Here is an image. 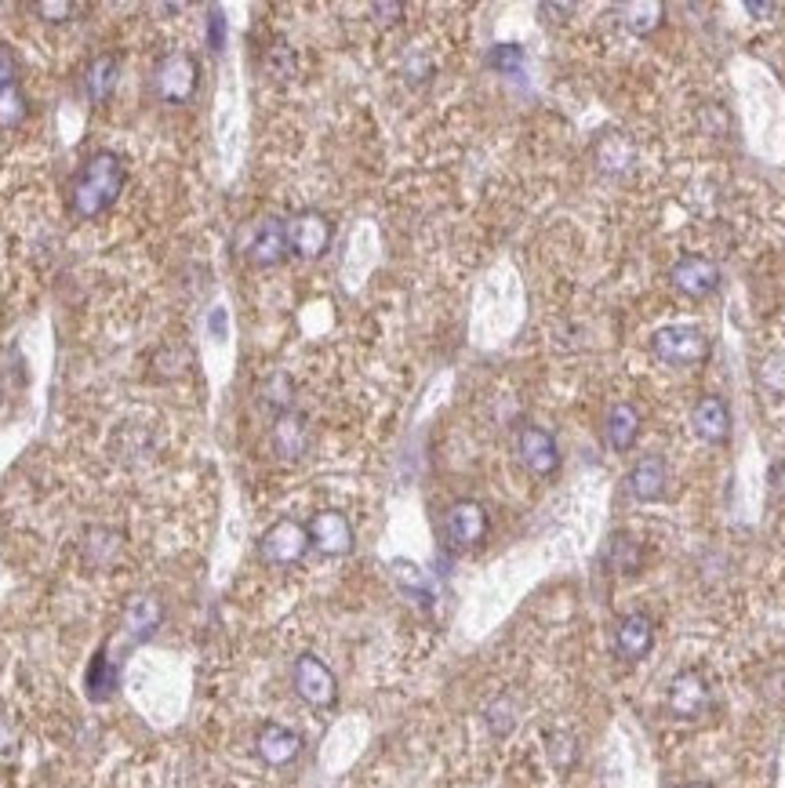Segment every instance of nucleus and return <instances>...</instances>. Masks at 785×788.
I'll return each instance as SVG.
<instances>
[{
    "instance_id": "nucleus-1",
    "label": "nucleus",
    "mask_w": 785,
    "mask_h": 788,
    "mask_svg": "<svg viewBox=\"0 0 785 788\" xmlns=\"http://www.w3.org/2000/svg\"><path fill=\"white\" fill-rule=\"evenodd\" d=\"M128 182V168L117 153H95L73 182V212L80 218H99L106 207L117 204Z\"/></svg>"
},
{
    "instance_id": "nucleus-2",
    "label": "nucleus",
    "mask_w": 785,
    "mask_h": 788,
    "mask_svg": "<svg viewBox=\"0 0 785 788\" xmlns=\"http://www.w3.org/2000/svg\"><path fill=\"white\" fill-rule=\"evenodd\" d=\"M651 353L669 367H702L709 361L713 342L706 331L695 328V323H669V328L655 331Z\"/></svg>"
},
{
    "instance_id": "nucleus-3",
    "label": "nucleus",
    "mask_w": 785,
    "mask_h": 788,
    "mask_svg": "<svg viewBox=\"0 0 785 788\" xmlns=\"http://www.w3.org/2000/svg\"><path fill=\"white\" fill-rule=\"evenodd\" d=\"M196 88H201V62H196L190 52H171L157 62L153 91H157L160 102L186 106V102L196 95Z\"/></svg>"
},
{
    "instance_id": "nucleus-4",
    "label": "nucleus",
    "mask_w": 785,
    "mask_h": 788,
    "mask_svg": "<svg viewBox=\"0 0 785 788\" xmlns=\"http://www.w3.org/2000/svg\"><path fill=\"white\" fill-rule=\"evenodd\" d=\"M516 458H521V466L531 472V477H538V480L557 477V469H560L557 439H553V433H546V429H538V425H521V429H516Z\"/></svg>"
},
{
    "instance_id": "nucleus-5",
    "label": "nucleus",
    "mask_w": 785,
    "mask_h": 788,
    "mask_svg": "<svg viewBox=\"0 0 785 788\" xmlns=\"http://www.w3.org/2000/svg\"><path fill=\"white\" fill-rule=\"evenodd\" d=\"M259 552L265 563L292 567L309 552V530L298 519H276V524L259 538Z\"/></svg>"
},
{
    "instance_id": "nucleus-6",
    "label": "nucleus",
    "mask_w": 785,
    "mask_h": 788,
    "mask_svg": "<svg viewBox=\"0 0 785 788\" xmlns=\"http://www.w3.org/2000/svg\"><path fill=\"white\" fill-rule=\"evenodd\" d=\"M295 690L314 709H331L339 701V679L317 654H303L295 662Z\"/></svg>"
},
{
    "instance_id": "nucleus-7",
    "label": "nucleus",
    "mask_w": 785,
    "mask_h": 788,
    "mask_svg": "<svg viewBox=\"0 0 785 788\" xmlns=\"http://www.w3.org/2000/svg\"><path fill=\"white\" fill-rule=\"evenodd\" d=\"M331 218L320 212H298L287 218V243L298 259H320L331 248Z\"/></svg>"
},
{
    "instance_id": "nucleus-8",
    "label": "nucleus",
    "mask_w": 785,
    "mask_h": 788,
    "mask_svg": "<svg viewBox=\"0 0 785 788\" xmlns=\"http://www.w3.org/2000/svg\"><path fill=\"white\" fill-rule=\"evenodd\" d=\"M444 535L455 549L480 546L483 535H488V509L473 502V498H462L444 513Z\"/></svg>"
},
{
    "instance_id": "nucleus-9",
    "label": "nucleus",
    "mask_w": 785,
    "mask_h": 788,
    "mask_svg": "<svg viewBox=\"0 0 785 788\" xmlns=\"http://www.w3.org/2000/svg\"><path fill=\"white\" fill-rule=\"evenodd\" d=\"M669 281H673L676 292H684L687 298H709V295H717V287H720V270H717V262L702 259V254H684V259L673 262Z\"/></svg>"
},
{
    "instance_id": "nucleus-10",
    "label": "nucleus",
    "mask_w": 785,
    "mask_h": 788,
    "mask_svg": "<svg viewBox=\"0 0 785 788\" xmlns=\"http://www.w3.org/2000/svg\"><path fill=\"white\" fill-rule=\"evenodd\" d=\"M709 705H713V694H709L706 676L695 669L676 672L673 683H669V709H673V716H680V720H698Z\"/></svg>"
},
{
    "instance_id": "nucleus-11",
    "label": "nucleus",
    "mask_w": 785,
    "mask_h": 788,
    "mask_svg": "<svg viewBox=\"0 0 785 788\" xmlns=\"http://www.w3.org/2000/svg\"><path fill=\"white\" fill-rule=\"evenodd\" d=\"M306 530H309V546L320 549L325 556H345L353 549V524L339 509H320L306 524Z\"/></svg>"
},
{
    "instance_id": "nucleus-12",
    "label": "nucleus",
    "mask_w": 785,
    "mask_h": 788,
    "mask_svg": "<svg viewBox=\"0 0 785 788\" xmlns=\"http://www.w3.org/2000/svg\"><path fill=\"white\" fill-rule=\"evenodd\" d=\"M287 254H292L287 222H281V218H265L248 243V262L259 265V270H273V265H281L287 259Z\"/></svg>"
},
{
    "instance_id": "nucleus-13",
    "label": "nucleus",
    "mask_w": 785,
    "mask_h": 788,
    "mask_svg": "<svg viewBox=\"0 0 785 788\" xmlns=\"http://www.w3.org/2000/svg\"><path fill=\"white\" fill-rule=\"evenodd\" d=\"M691 433H695L702 444L720 447L731 436V411L720 397H702L695 408H691Z\"/></svg>"
},
{
    "instance_id": "nucleus-14",
    "label": "nucleus",
    "mask_w": 785,
    "mask_h": 788,
    "mask_svg": "<svg viewBox=\"0 0 785 788\" xmlns=\"http://www.w3.org/2000/svg\"><path fill=\"white\" fill-rule=\"evenodd\" d=\"M665 483H669V469H665V458L658 455L637 458L633 469L626 472V491L637 498V502H658V498L665 494Z\"/></svg>"
},
{
    "instance_id": "nucleus-15",
    "label": "nucleus",
    "mask_w": 785,
    "mask_h": 788,
    "mask_svg": "<svg viewBox=\"0 0 785 788\" xmlns=\"http://www.w3.org/2000/svg\"><path fill=\"white\" fill-rule=\"evenodd\" d=\"M615 647L626 662H640V658H648L651 647H655V625H651L648 614H640V610L626 614L615 629Z\"/></svg>"
},
{
    "instance_id": "nucleus-16",
    "label": "nucleus",
    "mask_w": 785,
    "mask_h": 788,
    "mask_svg": "<svg viewBox=\"0 0 785 788\" xmlns=\"http://www.w3.org/2000/svg\"><path fill=\"white\" fill-rule=\"evenodd\" d=\"M273 450H276V458H284V461H298L309 450V422H306V414H298V411H284V414H276V422H273Z\"/></svg>"
},
{
    "instance_id": "nucleus-17",
    "label": "nucleus",
    "mask_w": 785,
    "mask_h": 788,
    "mask_svg": "<svg viewBox=\"0 0 785 788\" xmlns=\"http://www.w3.org/2000/svg\"><path fill=\"white\" fill-rule=\"evenodd\" d=\"M255 749H259V756L270 763V767H287V763H295L298 752H303V738H298L292 727L265 723L259 730Z\"/></svg>"
},
{
    "instance_id": "nucleus-18",
    "label": "nucleus",
    "mask_w": 785,
    "mask_h": 788,
    "mask_svg": "<svg viewBox=\"0 0 785 788\" xmlns=\"http://www.w3.org/2000/svg\"><path fill=\"white\" fill-rule=\"evenodd\" d=\"M640 425H644V419L633 403H615L604 419V444L615 450V455H626V450L637 447Z\"/></svg>"
},
{
    "instance_id": "nucleus-19",
    "label": "nucleus",
    "mask_w": 785,
    "mask_h": 788,
    "mask_svg": "<svg viewBox=\"0 0 785 788\" xmlns=\"http://www.w3.org/2000/svg\"><path fill=\"white\" fill-rule=\"evenodd\" d=\"M633 160H637V149L622 132H604L596 142V164L600 171H607V175H622V171L633 168Z\"/></svg>"
},
{
    "instance_id": "nucleus-20",
    "label": "nucleus",
    "mask_w": 785,
    "mask_h": 788,
    "mask_svg": "<svg viewBox=\"0 0 785 788\" xmlns=\"http://www.w3.org/2000/svg\"><path fill=\"white\" fill-rule=\"evenodd\" d=\"M117 77H121V62L117 55H95L84 73V88H88V99L91 102H106L113 95V88H117Z\"/></svg>"
},
{
    "instance_id": "nucleus-21",
    "label": "nucleus",
    "mask_w": 785,
    "mask_h": 788,
    "mask_svg": "<svg viewBox=\"0 0 785 788\" xmlns=\"http://www.w3.org/2000/svg\"><path fill=\"white\" fill-rule=\"evenodd\" d=\"M121 549H124L121 530L91 527L88 535H84V560H88L91 567H110V563L121 556Z\"/></svg>"
},
{
    "instance_id": "nucleus-22",
    "label": "nucleus",
    "mask_w": 785,
    "mask_h": 788,
    "mask_svg": "<svg viewBox=\"0 0 785 788\" xmlns=\"http://www.w3.org/2000/svg\"><path fill=\"white\" fill-rule=\"evenodd\" d=\"M618 15H622V26H626L629 33H637V37H651V33L662 26L665 8L658 4V0H644V4H622Z\"/></svg>"
},
{
    "instance_id": "nucleus-23",
    "label": "nucleus",
    "mask_w": 785,
    "mask_h": 788,
    "mask_svg": "<svg viewBox=\"0 0 785 788\" xmlns=\"http://www.w3.org/2000/svg\"><path fill=\"white\" fill-rule=\"evenodd\" d=\"M160 618H164V610H160L157 599L143 596V599H135V604L128 607V614H124V632H128L132 640H146V636H153Z\"/></svg>"
},
{
    "instance_id": "nucleus-24",
    "label": "nucleus",
    "mask_w": 785,
    "mask_h": 788,
    "mask_svg": "<svg viewBox=\"0 0 785 788\" xmlns=\"http://www.w3.org/2000/svg\"><path fill=\"white\" fill-rule=\"evenodd\" d=\"M292 400H295V381L284 375V370H276V375L265 378L262 386V403L265 408H273L276 414L292 411Z\"/></svg>"
},
{
    "instance_id": "nucleus-25",
    "label": "nucleus",
    "mask_w": 785,
    "mask_h": 788,
    "mask_svg": "<svg viewBox=\"0 0 785 788\" xmlns=\"http://www.w3.org/2000/svg\"><path fill=\"white\" fill-rule=\"evenodd\" d=\"M113 687H117V672L110 669L106 654L99 651L95 662H91V669H88V694H91V701H106L113 694Z\"/></svg>"
},
{
    "instance_id": "nucleus-26",
    "label": "nucleus",
    "mask_w": 785,
    "mask_h": 788,
    "mask_svg": "<svg viewBox=\"0 0 785 788\" xmlns=\"http://www.w3.org/2000/svg\"><path fill=\"white\" fill-rule=\"evenodd\" d=\"M30 117V102L26 95L11 84V88H0V127L4 132H11V127H19L22 121Z\"/></svg>"
},
{
    "instance_id": "nucleus-27",
    "label": "nucleus",
    "mask_w": 785,
    "mask_h": 788,
    "mask_svg": "<svg viewBox=\"0 0 785 788\" xmlns=\"http://www.w3.org/2000/svg\"><path fill=\"white\" fill-rule=\"evenodd\" d=\"M488 66L502 77H521L524 73V48L521 44H494L488 52Z\"/></svg>"
},
{
    "instance_id": "nucleus-28",
    "label": "nucleus",
    "mask_w": 785,
    "mask_h": 788,
    "mask_svg": "<svg viewBox=\"0 0 785 788\" xmlns=\"http://www.w3.org/2000/svg\"><path fill=\"white\" fill-rule=\"evenodd\" d=\"M265 73L276 77V80H292L298 73V59H295V52H292V44H284V41H276L270 52H265Z\"/></svg>"
},
{
    "instance_id": "nucleus-29",
    "label": "nucleus",
    "mask_w": 785,
    "mask_h": 788,
    "mask_svg": "<svg viewBox=\"0 0 785 788\" xmlns=\"http://www.w3.org/2000/svg\"><path fill=\"white\" fill-rule=\"evenodd\" d=\"M611 563H615V571H622V574H637L640 546L629 535H615V541H611Z\"/></svg>"
},
{
    "instance_id": "nucleus-30",
    "label": "nucleus",
    "mask_w": 785,
    "mask_h": 788,
    "mask_svg": "<svg viewBox=\"0 0 785 788\" xmlns=\"http://www.w3.org/2000/svg\"><path fill=\"white\" fill-rule=\"evenodd\" d=\"M549 760H553V767L557 770H571L574 767V760H579V745H574V738L568 734V730H557V734H549Z\"/></svg>"
},
{
    "instance_id": "nucleus-31",
    "label": "nucleus",
    "mask_w": 785,
    "mask_h": 788,
    "mask_svg": "<svg viewBox=\"0 0 785 788\" xmlns=\"http://www.w3.org/2000/svg\"><path fill=\"white\" fill-rule=\"evenodd\" d=\"M33 11L48 22H69V19H77L84 8L73 4V0H41V4H33Z\"/></svg>"
},
{
    "instance_id": "nucleus-32",
    "label": "nucleus",
    "mask_w": 785,
    "mask_h": 788,
    "mask_svg": "<svg viewBox=\"0 0 785 788\" xmlns=\"http://www.w3.org/2000/svg\"><path fill=\"white\" fill-rule=\"evenodd\" d=\"M760 381L771 392H785V353H771L760 367Z\"/></svg>"
},
{
    "instance_id": "nucleus-33",
    "label": "nucleus",
    "mask_w": 785,
    "mask_h": 788,
    "mask_svg": "<svg viewBox=\"0 0 785 788\" xmlns=\"http://www.w3.org/2000/svg\"><path fill=\"white\" fill-rule=\"evenodd\" d=\"M488 723H491V730L494 734H510L513 730V723H516V709H513V701L510 698H499L488 709Z\"/></svg>"
},
{
    "instance_id": "nucleus-34",
    "label": "nucleus",
    "mask_w": 785,
    "mask_h": 788,
    "mask_svg": "<svg viewBox=\"0 0 785 788\" xmlns=\"http://www.w3.org/2000/svg\"><path fill=\"white\" fill-rule=\"evenodd\" d=\"M392 571H397V578L403 582V589H411V593H419L422 599L430 596V589H425V578H422V571L414 563H403V560H397L392 563Z\"/></svg>"
},
{
    "instance_id": "nucleus-35",
    "label": "nucleus",
    "mask_w": 785,
    "mask_h": 788,
    "mask_svg": "<svg viewBox=\"0 0 785 788\" xmlns=\"http://www.w3.org/2000/svg\"><path fill=\"white\" fill-rule=\"evenodd\" d=\"M207 48L223 52L226 48V19L218 8H207Z\"/></svg>"
},
{
    "instance_id": "nucleus-36",
    "label": "nucleus",
    "mask_w": 785,
    "mask_h": 788,
    "mask_svg": "<svg viewBox=\"0 0 785 788\" xmlns=\"http://www.w3.org/2000/svg\"><path fill=\"white\" fill-rule=\"evenodd\" d=\"M372 15L378 26H397L403 19V4H392V0H383V4H372Z\"/></svg>"
},
{
    "instance_id": "nucleus-37",
    "label": "nucleus",
    "mask_w": 785,
    "mask_h": 788,
    "mask_svg": "<svg viewBox=\"0 0 785 788\" xmlns=\"http://www.w3.org/2000/svg\"><path fill=\"white\" fill-rule=\"evenodd\" d=\"M15 73H19L15 55H11L8 44H0V88H11V84H15Z\"/></svg>"
},
{
    "instance_id": "nucleus-38",
    "label": "nucleus",
    "mask_w": 785,
    "mask_h": 788,
    "mask_svg": "<svg viewBox=\"0 0 785 788\" xmlns=\"http://www.w3.org/2000/svg\"><path fill=\"white\" fill-rule=\"evenodd\" d=\"M15 745H19V727L11 723L8 716H0V756H8Z\"/></svg>"
},
{
    "instance_id": "nucleus-39",
    "label": "nucleus",
    "mask_w": 785,
    "mask_h": 788,
    "mask_svg": "<svg viewBox=\"0 0 785 788\" xmlns=\"http://www.w3.org/2000/svg\"><path fill=\"white\" fill-rule=\"evenodd\" d=\"M746 11L749 15H756V19H767V15H775L778 4H756V0H746Z\"/></svg>"
},
{
    "instance_id": "nucleus-40",
    "label": "nucleus",
    "mask_w": 785,
    "mask_h": 788,
    "mask_svg": "<svg viewBox=\"0 0 785 788\" xmlns=\"http://www.w3.org/2000/svg\"><path fill=\"white\" fill-rule=\"evenodd\" d=\"M212 334H215V339H223V334H226V312L223 309L212 312Z\"/></svg>"
},
{
    "instance_id": "nucleus-41",
    "label": "nucleus",
    "mask_w": 785,
    "mask_h": 788,
    "mask_svg": "<svg viewBox=\"0 0 785 788\" xmlns=\"http://www.w3.org/2000/svg\"><path fill=\"white\" fill-rule=\"evenodd\" d=\"M771 483H775V491L785 498V461H782V466H775V472H771Z\"/></svg>"
},
{
    "instance_id": "nucleus-42",
    "label": "nucleus",
    "mask_w": 785,
    "mask_h": 788,
    "mask_svg": "<svg viewBox=\"0 0 785 788\" xmlns=\"http://www.w3.org/2000/svg\"><path fill=\"white\" fill-rule=\"evenodd\" d=\"M680 788H706V785H680Z\"/></svg>"
}]
</instances>
